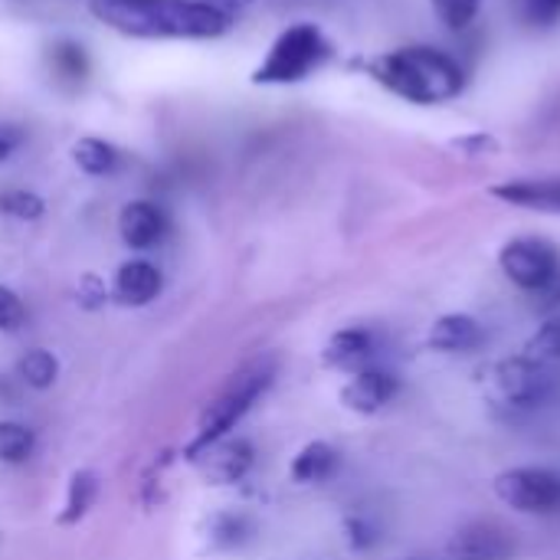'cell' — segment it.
<instances>
[{"label": "cell", "mask_w": 560, "mask_h": 560, "mask_svg": "<svg viewBox=\"0 0 560 560\" xmlns=\"http://www.w3.org/2000/svg\"><path fill=\"white\" fill-rule=\"evenodd\" d=\"M555 390V374L532 358H505L486 374V397L502 410H538Z\"/></svg>", "instance_id": "6"}, {"label": "cell", "mask_w": 560, "mask_h": 560, "mask_svg": "<svg viewBox=\"0 0 560 560\" xmlns=\"http://www.w3.org/2000/svg\"><path fill=\"white\" fill-rule=\"evenodd\" d=\"M499 269L522 292L560 302V253L541 236H515L499 249Z\"/></svg>", "instance_id": "5"}, {"label": "cell", "mask_w": 560, "mask_h": 560, "mask_svg": "<svg viewBox=\"0 0 560 560\" xmlns=\"http://www.w3.org/2000/svg\"><path fill=\"white\" fill-rule=\"evenodd\" d=\"M161 285H164V279H161V269H158L154 262H148V259H131V262L118 266L112 292H115V299H118L121 305L141 308V305H148V302L158 299Z\"/></svg>", "instance_id": "15"}, {"label": "cell", "mask_w": 560, "mask_h": 560, "mask_svg": "<svg viewBox=\"0 0 560 560\" xmlns=\"http://www.w3.org/2000/svg\"><path fill=\"white\" fill-rule=\"evenodd\" d=\"M246 535V522L240 515H213L210 518V548H236Z\"/></svg>", "instance_id": "25"}, {"label": "cell", "mask_w": 560, "mask_h": 560, "mask_svg": "<svg viewBox=\"0 0 560 560\" xmlns=\"http://www.w3.org/2000/svg\"><path fill=\"white\" fill-rule=\"evenodd\" d=\"M482 341H486V328L479 325V318L466 312L440 315L427 335L430 351H440V354H472L476 348H482Z\"/></svg>", "instance_id": "13"}, {"label": "cell", "mask_w": 560, "mask_h": 560, "mask_svg": "<svg viewBox=\"0 0 560 560\" xmlns=\"http://www.w3.org/2000/svg\"><path fill=\"white\" fill-rule=\"evenodd\" d=\"M495 495L502 505L522 515H558L560 472L548 466H518L495 476Z\"/></svg>", "instance_id": "7"}, {"label": "cell", "mask_w": 560, "mask_h": 560, "mask_svg": "<svg viewBox=\"0 0 560 560\" xmlns=\"http://www.w3.org/2000/svg\"><path fill=\"white\" fill-rule=\"evenodd\" d=\"M338 463H341L338 450L331 443H325V440H315V443H308V446H302L295 453L289 476L299 486H322L338 472Z\"/></svg>", "instance_id": "16"}, {"label": "cell", "mask_w": 560, "mask_h": 560, "mask_svg": "<svg viewBox=\"0 0 560 560\" xmlns=\"http://www.w3.org/2000/svg\"><path fill=\"white\" fill-rule=\"evenodd\" d=\"M89 10L138 39H213L233 26V13L210 0H89Z\"/></svg>", "instance_id": "1"}, {"label": "cell", "mask_w": 560, "mask_h": 560, "mask_svg": "<svg viewBox=\"0 0 560 560\" xmlns=\"http://www.w3.org/2000/svg\"><path fill=\"white\" fill-rule=\"evenodd\" d=\"M26 322V305L23 299L10 289V285H0V331L10 335V331H20Z\"/></svg>", "instance_id": "27"}, {"label": "cell", "mask_w": 560, "mask_h": 560, "mask_svg": "<svg viewBox=\"0 0 560 560\" xmlns=\"http://www.w3.org/2000/svg\"><path fill=\"white\" fill-rule=\"evenodd\" d=\"M371 354H374V338L364 328H345L335 331L325 348H322V361L331 371H345V374H358L364 368H371Z\"/></svg>", "instance_id": "14"}, {"label": "cell", "mask_w": 560, "mask_h": 560, "mask_svg": "<svg viewBox=\"0 0 560 560\" xmlns=\"http://www.w3.org/2000/svg\"><path fill=\"white\" fill-rule=\"evenodd\" d=\"M515 538L499 522H469L446 541V560H512Z\"/></svg>", "instance_id": "9"}, {"label": "cell", "mask_w": 560, "mask_h": 560, "mask_svg": "<svg viewBox=\"0 0 560 560\" xmlns=\"http://www.w3.org/2000/svg\"><path fill=\"white\" fill-rule=\"evenodd\" d=\"M404 560H436V558H427V555H413V558H404Z\"/></svg>", "instance_id": "30"}, {"label": "cell", "mask_w": 560, "mask_h": 560, "mask_svg": "<svg viewBox=\"0 0 560 560\" xmlns=\"http://www.w3.org/2000/svg\"><path fill=\"white\" fill-rule=\"evenodd\" d=\"M345 532H348V545L354 551H368L377 541V528L368 518H361V515L358 518H348V528Z\"/></svg>", "instance_id": "28"}, {"label": "cell", "mask_w": 560, "mask_h": 560, "mask_svg": "<svg viewBox=\"0 0 560 560\" xmlns=\"http://www.w3.org/2000/svg\"><path fill=\"white\" fill-rule=\"evenodd\" d=\"M98 499V476L92 469H75L69 476V486H66V502H62V512H59V525L62 528H72L79 525L89 509L95 505Z\"/></svg>", "instance_id": "18"}, {"label": "cell", "mask_w": 560, "mask_h": 560, "mask_svg": "<svg viewBox=\"0 0 560 560\" xmlns=\"http://www.w3.org/2000/svg\"><path fill=\"white\" fill-rule=\"evenodd\" d=\"M495 200L518 207V210H535V213H558L560 217V174L555 177H515L502 180L489 190Z\"/></svg>", "instance_id": "11"}, {"label": "cell", "mask_w": 560, "mask_h": 560, "mask_svg": "<svg viewBox=\"0 0 560 560\" xmlns=\"http://www.w3.org/2000/svg\"><path fill=\"white\" fill-rule=\"evenodd\" d=\"M272 381H276V361L272 358H256L253 364L240 368L226 381V387L203 407V413L197 420V430H194V440L184 450L187 459H194L210 443L230 436V430L253 410V404L272 387Z\"/></svg>", "instance_id": "3"}, {"label": "cell", "mask_w": 560, "mask_h": 560, "mask_svg": "<svg viewBox=\"0 0 560 560\" xmlns=\"http://www.w3.org/2000/svg\"><path fill=\"white\" fill-rule=\"evenodd\" d=\"M23 141H26V131L20 125H0V164L10 161L20 151Z\"/></svg>", "instance_id": "29"}, {"label": "cell", "mask_w": 560, "mask_h": 560, "mask_svg": "<svg viewBox=\"0 0 560 560\" xmlns=\"http://www.w3.org/2000/svg\"><path fill=\"white\" fill-rule=\"evenodd\" d=\"M56 377H59V361L43 348H33L16 361V381L33 390H49Z\"/></svg>", "instance_id": "20"}, {"label": "cell", "mask_w": 560, "mask_h": 560, "mask_svg": "<svg viewBox=\"0 0 560 560\" xmlns=\"http://www.w3.org/2000/svg\"><path fill=\"white\" fill-rule=\"evenodd\" d=\"M46 62H49V72L59 85H69V89H79L89 72H92V62H89V52L82 43L75 39H56L49 49H46Z\"/></svg>", "instance_id": "17"}, {"label": "cell", "mask_w": 560, "mask_h": 560, "mask_svg": "<svg viewBox=\"0 0 560 560\" xmlns=\"http://www.w3.org/2000/svg\"><path fill=\"white\" fill-rule=\"evenodd\" d=\"M72 161L79 164L82 174L89 177H108L118 171L121 164V151L112 144V141H102V138H82L72 144Z\"/></svg>", "instance_id": "19"}, {"label": "cell", "mask_w": 560, "mask_h": 560, "mask_svg": "<svg viewBox=\"0 0 560 560\" xmlns=\"http://www.w3.org/2000/svg\"><path fill=\"white\" fill-rule=\"evenodd\" d=\"M430 3L450 30H466L479 16V7H482V0H430Z\"/></svg>", "instance_id": "24"}, {"label": "cell", "mask_w": 560, "mask_h": 560, "mask_svg": "<svg viewBox=\"0 0 560 560\" xmlns=\"http://www.w3.org/2000/svg\"><path fill=\"white\" fill-rule=\"evenodd\" d=\"M397 394H400V381H397L390 371H384V368H364V371L351 374L348 384L341 387V404H345L351 413L374 417V413H381Z\"/></svg>", "instance_id": "10"}, {"label": "cell", "mask_w": 560, "mask_h": 560, "mask_svg": "<svg viewBox=\"0 0 560 560\" xmlns=\"http://www.w3.org/2000/svg\"><path fill=\"white\" fill-rule=\"evenodd\" d=\"M36 450V436L30 427L13 423V420H0V463L20 466L33 456Z\"/></svg>", "instance_id": "22"}, {"label": "cell", "mask_w": 560, "mask_h": 560, "mask_svg": "<svg viewBox=\"0 0 560 560\" xmlns=\"http://www.w3.org/2000/svg\"><path fill=\"white\" fill-rule=\"evenodd\" d=\"M525 358H532L535 364H541L545 371L560 374V322L551 318L545 322L525 345Z\"/></svg>", "instance_id": "21"}, {"label": "cell", "mask_w": 560, "mask_h": 560, "mask_svg": "<svg viewBox=\"0 0 560 560\" xmlns=\"http://www.w3.org/2000/svg\"><path fill=\"white\" fill-rule=\"evenodd\" d=\"M121 243L131 249H151L167 236V213L151 200H131L118 213Z\"/></svg>", "instance_id": "12"}, {"label": "cell", "mask_w": 560, "mask_h": 560, "mask_svg": "<svg viewBox=\"0 0 560 560\" xmlns=\"http://www.w3.org/2000/svg\"><path fill=\"white\" fill-rule=\"evenodd\" d=\"M194 469L203 476V482L210 486H233V482H243L256 463V453H253V443L249 440H217L210 443L207 450H200L194 459Z\"/></svg>", "instance_id": "8"}, {"label": "cell", "mask_w": 560, "mask_h": 560, "mask_svg": "<svg viewBox=\"0 0 560 560\" xmlns=\"http://www.w3.org/2000/svg\"><path fill=\"white\" fill-rule=\"evenodd\" d=\"M368 72L387 92L413 105H443V102H453L466 89L463 62L453 52L430 46V43L397 46L371 59Z\"/></svg>", "instance_id": "2"}, {"label": "cell", "mask_w": 560, "mask_h": 560, "mask_svg": "<svg viewBox=\"0 0 560 560\" xmlns=\"http://www.w3.org/2000/svg\"><path fill=\"white\" fill-rule=\"evenodd\" d=\"M331 59V43L315 23H295L279 33L266 59L253 72L256 85H292L308 79L318 66Z\"/></svg>", "instance_id": "4"}, {"label": "cell", "mask_w": 560, "mask_h": 560, "mask_svg": "<svg viewBox=\"0 0 560 560\" xmlns=\"http://www.w3.org/2000/svg\"><path fill=\"white\" fill-rule=\"evenodd\" d=\"M518 13L532 30H551L560 23V0H518Z\"/></svg>", "instance_id": "26"}, {"label": "cell", "mask_w": 560, "mask_h": 560, "mask_svg": "<svg viewBox=\"0 0 560 560\" xmlns=\"http://www.w3.org/2000/svg\"><path fill=\"white\" fill-rule=\"evenodd\" d=\"M46 203L30 190H0V213L13 220H39Z\"/></svg>", "instance_id": "23"}]
</instances>
